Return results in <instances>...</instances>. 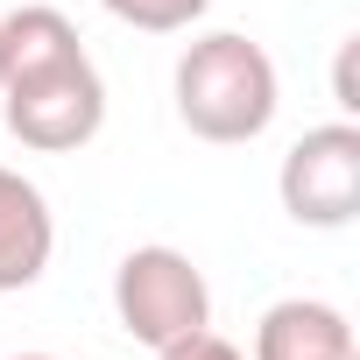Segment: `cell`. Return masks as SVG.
I'll list each match as a JSON object with an SVG mask.
<instances>
[{"mask_svg": "<svg viewBox=\"0 0 360 360\" xmlns=\"http://www.w3.org/2000/svg\"><path fill=\"white\" fill-rule=\"evenodd\" d=\"M248 360H360V346H353V325H346L339 304L283 297V304L262 311Z\"/></svg>", "mask_w": 360, "mask_h": 360, "instance_id": "obj_6", "label": "cell"}, {"mask_svg": "<svg viewBox=\"0 0 360 360\" xmlns=\"http://www.w3.org/2000/svg\"><path fill=\"white\" fill-rule=\"evenodd\" d=\"M57 255V219H50V198L29 184L22 169L0 162V297L8 290H29L43 283Z\"/></svg>", "mask_w": 360, "mask_h": 360, "instance_id": "obj_5", "label": "cell"}, {"mask_svg": "<svg viewBox=\"0 0 360 360\" xmlns=\"http://www.w3.org/2000/svg\"><path fill=\"white\" fill-rule=\"evenodd\" d=\"M276 106H283L276 57L240 29H212L176 57V120L198 141H219V148L255 141L269 134Z\"/></svg>", "mask_w": 360, "mask_h": 360, "instance_id": "obj_1", "label": "cell"}, {"mask_svg": "<svg viewBox=\"0 0 360 360\" xmlns=\"http://www.w3.org/2000/svg\"><path fill=\"white\" fill-rule=\"evenodd\" d=\"M276 191H283V212L297 226H353L360 212V127L353 120H325V127H304L276 169Z\"/></svg>", "mask_w": 360, "mask_h": 360, "instance_id": "obj_4", "label": "cell"}, {"mask_svg": "<svg viewBox=\"0 0 360 360\" xmlns=\"http://www.w3.org/2000/svg\"><path fill=\"white\" fill-rule=\"evenodd\" d=\"M0 78H8V64H0Z\"/></svg>", "mask_w": 360, "mask_h": 360, "instance_id": "obj_12", "label": "cell"}, {"mask_svg": "<svg viewBox=\"0 0 360 360\" xmlns=\"http://www.w3.org/2000/svg\"><path fill=\"white\" fill-rule=\"evenodd\" d=\"M99 8L127 29H148V36H176V29H191L212 0H99Z\"/></svg>", "mask_w": 360, "mask_h": 360, "instance_id": "obj_8", "label": "cell"}, {"mask_svg": "<svg viewBox=\"0 0 360 360\" xmlns=\"http://www.w3.org/2000/svg\"><path fill=\"white\" fill-rule=\"evenodd\" d=\"M155 360H248V353H240L233 339H219V332L205 325V332H191V339H176V346H162Z\"/></svg>", "mask_w": 360, "mask_h": 360, "instance_id": "obj_9", "label": "cell"}, {"mask_svg": "<svg viewBox=\"0 0 360 360\" xmlns=\"http://www.w3.org/2000/svg\"><path fill=\"white\" fill-rule=\"evenodd\" d=\"M332 92H339V106H346V113H360V99H353V43H339V71H332Z\"/></svg>", "mask_w": 360, "mask_h": 360, "instance_id": "obj_10", "label": "cell"}, {"mask_svg": "<svg viewBox=\"0 0 360 360\" xmlns=\"http://www.w3.org/2000/svg\"><path fill=\"white\" fill-rule=\"evenodd\" d=\"M113 318L127 339H141L148 353L176 346L212 325V290H205V269L184 255V248H134L120 269H113Z\"/></svg>", "mask_w": 360, "mask_h": 360, "instance_id": "obj_2", "label": "cell"}, {"mask_svg": "<svg viewBox=\"0 0 360 360\" xmlns=\"http://www.w3.org/2000/svg\"><path fill=\"white\" fill-rule=\"evenodd\" d=\"M8 360H57V353H8Z\"/></svg>", "mask_w": 360, "mask_h": 360, "instance_id": "obj_11", "label": "cell"}, {"mask_svg": "<svg viewBox=\"0 0 360 360\" xmlns=\"http://www.w3.org/2000/svg\"><path fill=\"white\" fill-rule=\"evenodd\" d=\"M71 57H85V43H78L64 8H15V15H0V64H8V78H36V71L71 64Z\"/></svg>", "mask_w": 360, "mask_h": 360, "instance_id": "obj_7", "label": "cell"}, {"mask_svg": "<svg viewBox=\"0 0 360 360\" xmlns=\"http://www.w3.org/2000/svg\"><path fill=\"white\" fill-rule=\"evenodd\" d=\"M0 113H8V134L36 155H71L106 127V78L92 57L50 64L36 78H8L0 85Z\"/></svg>", "mask_w": 360, "mask_h": 360, "instance_id": "obj_3", "label": "cell"}]
</instances>
